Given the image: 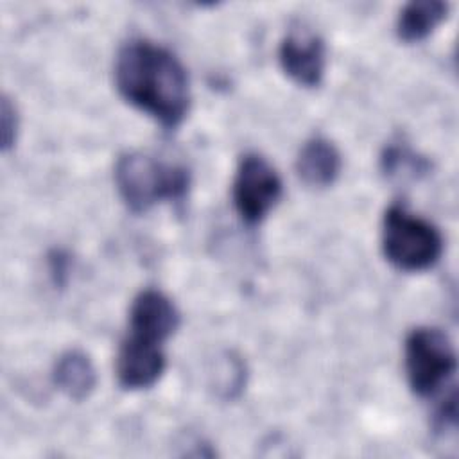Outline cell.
I'll use <instances>...</instances> for the list:
<instances>
[{
  "label": "cell",
  "instance_id": "5b68a950",
  "mask_svg": "<svg viewBox=\"0 0 459 459\" xmlns=\"http://www.w3.org/2000/svg\"><path fill=\"white\" fill-rule=\"evenodd\" d=\"M281 197V179L260 154L242 156L233 179V203L247 224L260 222Z\"/></svg>",
  "mask_w": 459,
  "mask_h": 459
},
{
  "label": "cell",
  "instance_id": "30bf717a",
  "mask_svg": "<svg viewBox=\"0 0 459 459\" xmlns=\"http://www.w3.org/2000/svg\"><path fill=\"white\" fill-rule=\"evenodd\" d=\"M54 382L68 398L84 400L95 387V368L86 353L70 350L57 359L54 366Z\"/></svg>",
  "mask_w": 459,
  "mask_h": 459
},
{
  "label": "cell",
  "instance_id": "7a4b0ae2",
  "mask_svg": "<svg viewBox=\"0 0 459 459\" xmlns=\"http://www.w3.org/2000/svg\"><path fill=\"white\" fill-rule=\"evenodd\" d=\"M115 181L120 197L133 212H145L163 199H181L190 185L188 169L158 161L140 152L117 161Z\"/></svg>",
  "mask_w": 459,
  "mask_h": 459
},
{
  "label": "cell",
  "instance_id": "8992f818",
  "mask_svg": "<svg viewBox=\"0 0 459 459\" xmlns=\"http://www.w3.org/2000/svg\"><path fill=\"white\" fill-rule=\"evenodd\" d=\"M280 65L298 84L314 88L325 75V43L308 29H290L280 43Z\"/></svg>",
  "mask_w": 459,
  "mask_h": 459
},
{
  "label": "cell",
  "instance_id": "7c38bea8",
  "mask_svg": "<svg viewBox=\"0 0 459 459\" xmlns=\"http://www.w3.org/2000/svg\"><path fill=\"white\" fill-rule=\"evenodd\" d=\"M382 167H384V172L389 176H396L403 172L414 178L418 172L425 170V161L403 147L391 145L382 154Z\"/></svg>",
  "mask_w": 459,
  "mask_h": 459
},
{
  "label": "cell",
  "instance_id": "ba28073f",
  "mask_svg": "<svg viewBox=\"0 0 459 459\" xmlns=\"http://www.w3.org/2000/svg\"><path fill=\"white\" fill-rule=\"evenodd\" d=\"M179 325V314L174 303L160 290H142L129 310L131 335L152 342H163Z\"/></svg>",
  "mask_w": 459,
  "mask_h": 459
},
{
  "label": "cell",
  "instance_id": "4fadbf2b",
  "mask_svg": "<svg viewBox=\"0 0 459 459\" xmlns=\"http://www.w3.org/2000/svg\"><path fill=\"white\" fill-rule=\"evenodd\" d=\"M0 127H2V149L7 151L9 147H13L16 140V131H18L16 108L11 104L7 97L2 99V106H0Z\"/></svg>",
  "mask_w": 459,
  "mask_h": 459
},
{
  "label": "cell",
  "instance_id": "52a82bcc",
  "mask_svg": "<svg viewBox=\"0 0 459 459\" xmlns=\"http://www.w3.org/2000/svg\"><path fill=\"white\" fill-rule=\"evenodd\" d=\"M165 369V355L160 342L129 335L117 357V377L126 389L151 387Z\"/></svg>",
  "mask_w": 459,
  "mask_h": 459
},
{
  "label": "cell",
  "instance_id": "3957f363",
  "mask_svg": "<svg viewBox=\"0 0 459 459\" xmlns=\"http://www.w3.org/2000/svg\"><path fill=\"white\" fill-rule=\"evenodd\" d=\"M382 249L385 258L402 271H425L443 253L441 231L402 204L387 208L382 222Z\"/></svg>",
  "mask_w": 459,
  "mask_h": 459
},
{
  "label": "cell",
  "instance_id": "8fae6325",
  "mask_svg": "<svg viewBox=\"0 0 459 459\" xmlns=\"http://www.w3.org/2000/svg\"><path fill=\"white\" fill-rule=\"evenodd\" d=\"M448 5L439 0L409 2L398 16L396 32L407 43L425 39L446 16Z\"/></svg>",
  "mask_w": 459,
  "mask_h": 459
},
{
  "label": "cell",
  "instance_id": "277c9868",
  "mask_svg": "<svg viewBox=\"0 0 459 459\" xmlns=\"http://www.w3.org/2000/svg\"><path fill=\"white\" fill-rule=\"evenodd\" d=\"M455 351L437 328H416L405 339V373L418 396L434 394L454 373Z\"/></svg>",
  "mask_w": 459,
  "mask_h": 459
},
{
  "label": "cell",
  "instance_id": "9c48e42d",
  "mask_svg": "<svg viewBox=\"0 0 459 459\" xmlns=\"http://www.w3.org/2000/svg\"><path fill=\"white\" fill-rule=\"evenodd\" d=\"M341 163L337 147L323 136H314L301 147L296 160V170L307 185L328 186L337 179Z\"/></svg>",
  "mask_w": 459,
  "mask_h": 459
},
{
  "label": "cell",
  "instance_id": "6da1fadb",
  "mask_svg": "<svg viewBox=\"0 0 459 459\" xmlns=\"http://www.w3.org/2000/svg\"><path fill=\"white\" fill-rule=\"evenodd\" d=\"M120 95L165 127L183 122L190 106L188 77L179 59L145 39L126 43L115 63Z\"/></svg>",
  "mask_w": 459,
  "mask_h": 459
}]
</instances>
